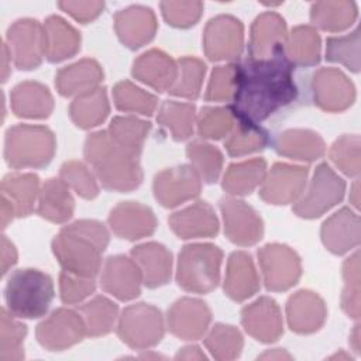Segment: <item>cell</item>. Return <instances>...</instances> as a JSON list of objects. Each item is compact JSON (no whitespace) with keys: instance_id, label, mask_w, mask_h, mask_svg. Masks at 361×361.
<instances>
[{"instance_id":"c3c4849f","label":"cell","mask_w":361,"mask_h":361,"mask_svg":"<svg viewBox=\"0 0 361 361\" xmlns=\"http://www.w3.org/2000/svg\"><path fill=\"white\" fill-rule=\"evenodd\" d=\"M326 59L337 62L357 73L360 71V30L343 37H330L326 41Z\"/></svg>"},{"instance_id":"9c48e42d","label":"cell","mask_w":361,"mask_h":361,"mask_svg":"<svg viewBox=\"0 0 361 361\" xmlns=\"http://www.w3.org/2000/svg\"><path fill=\"white\" fill-rule=\"evenodd\" d=\"M6 47L16 68L37 69L45 56L44 25L32 18L14 21L7 30Z\"/></svg>"},{"instance_id":"5bb4252c","label":"cell","mask_w":361,"mask_h":361,"mask_svg":"<svg viewBox=\"0 0 361 361\" xmlns=\"http://www.w3.org/2000/svg\"><path fill=\"white\" fill-rule=\"evenodd\" d=\"M152 189L161 206L176 207L199 196L202 179L190 165H178L158 172Z\"/></svg>"},{"instance_id":"ac0fdd59","label":"cell","mask_w":361,"mask_h":361,"mask_svg":"<svg viewBox=\"0 0 361 361\" xmlns=\"http://www.w3.org/2000/svg\"><path fill=\"white\" fill-rule=\"evenodd\" d=\"M141 283L142 275L133 258L111 255L106 259L100 275V285L104 292L127 302L141 293Z\"/></svg>"},{"instance_id":"7bdbcfd3","label":"cell","mask_w":361,"mask_h":361,"mask_svg":"<svg viewBox=\"0 0 361 361\" xmlns=\"http://www.w3.org/2000/svg\"><path fill=\"white\" fill-rule=\"evenodd\" d=\"M186 155L190 166L203 182L214 183L219 179L223 169V154L217 147L202 140H195L188 144Z\"/></svg>"},{"instance_id":"60d3db41","label":"cell","mask_w":361,"mask_h":361,"mask_svg":"<svg viewBox=\"0 0 361 361\" xmlns=\"http://www.w3.org/2000/svg\"><path fill=\"white\" fill-rule=\"evenodd\" d=\"M269 144V134L259 124L235 120L224 147L230 157H244L262 151Z\"/></svg>"},{"instance_id":"680465c9","label":"cell","mask_w":361,"mask_h":361,"mask_svg":"<svg viewBox=\"0 0 361 361\" xmlns=\"http://www.w3.org/2000/svg\"><path fill=\"white\" fill-rule=\"evenodd\" d=\"M17 262V250L14 244L6 237H1V275H6L8 269Z\"/></svg>"},{"instance_id":"f1b7e54d","label":"cell","mask_w":361,"mask_h":361,"mask_svg":"<svg viewBox=\"0 0 361 361\" xmlns=\"http://www.w3.org/2000/svg\"><path fill=\"white\" fill-rule=\"evenodd\" d=\"M103 80V69L97 61L85 58L59 69L55 75V86L61 96L78 97L92 92Z\"/></svg>"},{"instance_id":"816d5d0a","label":"cell","mask_w":361,"mask_h":361,"mask_svg":"<svg viewBox=\"0 0 361 361\" xmlns=\"http://www.w3.org/2000/svg\"><path fill=\"white\" fill-rule=\"evenodd\" d=\"M344 288L341 293V307L348 317H360V252L350 255L343 265Z\"/></svg>"},{"instance_id":"277c9868","label":"cell","mask_w":361,"mask_h":361,"mask_svg":"<svg viewBox=\"0 0 361 361\" xmlns=\"http://www.w3.org/2000/svg\"><path fill=\"white\" fill-rule=\"evenodd\" d=\"M55 296L52 278L34 268L14 271L4 289L7 310L14 317L37 319L44 316Z\"/></svg>"},{"instance_id":"7a4b0ae2","label":"cell","mask_w":361,"mask_h":361,"mask_svg":"<svg viewBox=\"0 0 361 361\" xmlns=\"http://www.w3.org/2000/svg\"><path fill=\"white\" fill-rule=\"evenodd\" d=\"M109 231L97 220H76L52 240V252L63 271L94 278L102 265V255L109 245Z\"/></svg>"},{"instance_id":"1f68e13d","label":"cell","mask_w":361,"mask_h":361,"mask_svg":"<svg viewBox=\"0 0 361 361\" xmlns=\"http://www.w3.org/2000/svg\"><path fill=\"white\" fill-rule=\"evenodd\" d=\"M44 25L45 56L56 63L75 56L80 49L79 31L59 16H49Z\"/></svg>"},{"instance_id":"f546056e","label":"cell","mask_w":361,"mask_h":361,"mask_svg":"<svg viewBox=\"0 0 361 361\" xmlns=\"http://www.w3.org/2000/svg\"><path fill=\"white\" fill-rule=\"evenodd\" d=\"M11 110L17 117L47 118L54 110V97L39 82L25 80L16 85L10 93Z\"/></svg>"},{"instance_id":"94428289","label":"cell","mask_w":361,"mask_h":361,"mask_svg":"<svg viewBox=\"0 0 361 361\" xmlns=\"http://www.w3.org/2000/svg\"><path fill=\"white\" fill-rule=\"evenodd\" d=\"M176 358L182 360H206V355L200 351L197 345H186L180 348L176 354Z\"/></svg>"},{"instance_id":"5b68a950","label":"cell","mask_w":361,"mask_h":361,"mask_svg":"<svg viewBox=\"0 0 361 361\" xmlns=\"http://www.w3.org/2000/svg\"><path fill=\"white\" fill-rule=\"evenodd\" d=\"M56 149L54 133L45 126L16 124L6 133L4 159L10 168H44Z\"/></svg>"},{"instance_id":"91938a15","label":"cell","mask_w":361,"mask_h":361,"mask_svg":"<svg viewBox=\"0 0 361 361\" xmlns=\"http://www.w3.org/2000/svg\"><path fill=\"white\" fill-rule=\"evenodd\" d=\"M16 216V209L13 206V203L1 195V227L6 228L8 226V223L14 219Z\"/></svg>"},{"instance_id":"f907efd6","label":"cell","mask_w":361,"mask_h":361,"mask_svg":"<svg viewBox=\"0 0 361 361\" xmlns=\"http://www.w3.org/2000/svg\"><path fill=\"white\" fill-rule=\"evenodd\" d=\"M331 162L347 176H358L361 171L360 137L357 134H344L330 147Z\"/></svg>"},{"instance_id":"7402d4cb","label":"cell","mask_w":361,"mask_h":361,"mask_svg":"<svg viewBox=\"0 0 361 361\" xmlns=\"http://www.w3.org/2000/svg\"><path fill=\"white\" fill-rule=\"evenodd\" d=\"M157 28V17L149 7L130 6L114 16L116 34L130 49H138L148 44L155 37Z\"/></svg>"},{"instance_id":"7dc6e473","label":"cell","mask_w":361,"mask_h":361,"mask_svg":"<svg viewBox=\"0 0 361 361\" xmlns=\"http://www.w3.org/2000/svg\"><path fill=\"white\" fill-rule=\"evenodd\" d=\"M27 336V326L17 322L7 310H1V336H0V360L20 361L24 358V338Z\"/></svg>"},{"instance_id":"484cf974","label":"cell","mask_w":361,"mask_h":361,"mask_svg":"<svg viewBox=\"0 0 361 361\" xmlns=\"http://www.w3.org/2000/svg\"><path fill=\"white\" fill-rule=\"evenodd\" d=\"M131 73L158 92H169L178 78V63L164 51L154 48L134 61Z\"/></svg>"},{"instance_id":"3957f363","label":"cell","mask_w":361,"mask_h":361,"mask_svg":"<svg viewBox=\"0 0 361 361\" xmlns=\"http://www.w3.org/2000/svg\"><path fill=\"white\" fill-rule=\"evenodd\" d=\"M83 154L104 189L130 192L141 185L142 169L138 158L121 149L113 141L109 131L89 134L85 141Z\"/></svg>"},{"instance_id":"4dcf8cb0","label":"cell","mask_w":361,"mask_h":361,"mask_svg":"<svg viewBox=\"0 0 361 361\" xmlns=\"http://www.w3.org/2000/svg\"><path fill=\"white\" fill-rule=\"evenodd\" d=\"M275 151L286 158L312 162L322 158L326 152L323 138L306 128H289L282 131L274 141Z\"/></svg>"},{"instance_id":"db71d44e","label":"cell","mask_w":361,"mask_h":361,"mask_svg":"<svg viewBox=\"0 0 361 361\" xmlns=\"http://www.w3.org/2000/svg\"><path fill=\"white\" fill-rule=\"evenodd\" d=\"M237 85V63L216 66L212 72L204 99L209 102H231Z\"/></svg>"},{"instance_id":"e7e4bbea","label":"cell","mask_w":361,"mask_h":361,"mask_svg":"<svg viewBox=\"0 0 361 361\" xmlns=\"http://www.w3.org/2000/svg\"><path fill=\"white\" fill-rule=\"evenodd\" d=\"M8 59H11V58H10V54H8V49H7L6 44H3V79H1L3 82L7 80L8 73H10V66H8V63H7Z\"/></svg>"},{"instance_id":"681fc988","label":"cell","mask_w":361,"mask_h":361,"mask_svg":"<svg viewBox=\"0 0 361 361\" xmlns=\"http://www.w3.org/2000/svg\"><path fill=\"white\" fill-rule=\"evenodd\" d=\"M235 123L231 110L227 107H202L196 116L197 133L202 138L220 140L230 134Z\"/></svg>"},{"instance_id":"6da1fadb","label":"cell","mask_w":361,"mask_h":361,"mask_svg":"<svg viewBox=\"0 0 361 361\" xmlns=\"http://www.w3.org/2000/svg\"><path fill=\"white\" fill-rule=\"evenodd\" d=\"M293 65L285 49L267 59L247 58L237 63V85L228 104L235 120L259 124L298 96Z\"/></svg>"},{"instance_id":"603a6c76","label":"cell","mask_w":361,"mask_h":361,"mask_svg":"<svg viewBox=\"0 0 361 361\" xmlns=\"http://www.w3.org/2000/svg\"><path fill=\"white\" fill-rule=\"evenodd\" d=\"M326 317V303L316 292L302 289L293 293L286 302L289 329L298 334H312L320 330Z\"/></svg>"},{"instance_id":"2e32d148","label":"cell","mask_w":361,"mask_h":361,"mask_svg":"<svg viewBox=\"0 0 361 361\" xmlns=\"http://www.w3.org/2000/svg\"><path fill=\"white\" fill-rule=\"evenodd\" d=\"M310 86L314 104L329 113L344 111L355 100L354 83L337 68H320Z\"/></svg>"},{"instance_id":"f6af8a7d","label":"cell","mask_w":361,"mask_h":361,"mask_svg":"<svg viewBox=\"0 0 361 361\" xmlns=\"http://www.w3.org/2000/svg\"><path fill=\"white\" fill-rule=\"evenodd\" d=\"M114 106L124 113H137L151 116L158 104V100L149 92L135 86L128 80H121L113 87Z\"/></svg>"},{"instance_id":"b9f144b4","label":"cell","mask_w":361,"mask_h":361,"mask_svg":"<svg viewBox=\"0 0 361 361\" xmlns=\"http://www.w3.org/2000/svg\"><path fill=\"white\" fill-rule=\"evenodd\" d=\"M85 322L86 336L99 337L110 333L118 317V307L106 296H94L79 307Z\"/></svg>"},{"instance_id":"f5cc1de1","label":"cell","mask_w":361,"mask_h":361,"mask_svg":"<svg viewBox=\"0 0 361 361\" xmlns=\"http://www.w3.org/2000/svg\"><path fill=\"white\" fill-rule=\"evenodd\" d=\"M61 179L83 199H94L99 195L96 175L80 161H68L61 166Z\"/></svg>"},{"instance_id":"30bf717a","label":"cell","mask_w":361,"mask_h":361,"mask_svg":"<svg viewBox=\"0 0 361 361\" xmlns=\"http://www.w3.org/2000/svg\"><path fill=\"white\" fill-rule=\"evenodd\" d=\"M258 262L264 275L265 288L271 292L290 289L302 275L299 255L285 244L272 243L259 248Z\"/></svg>"},{"instance_id":"d6a6232c","label":"cell","mask_w":361,"mask_h":361,"mask_svg":"<svg viewBox=\"0 0 361 361\" xmlns=\"http://www.w3.org/2000/svg\"><path fill=\"white\" fill-rule=\"evenodd\" d=\"M75 200L69 186L59 178L45 180L38 195L37 213L52 223H65L73 216Z\"/></svg>"},{"instance_id":"d4e9b609","label":"cell","mask_w":361,"mask_h":361,"mask_svg":"<svg viewBox=\"0 0 361 361\" xmlns=\"http://www.w3.org/2000/svg\"><path fill=\"white\" fill-rule=\"evenodd\" d=\"M320 237L324 247L336 255H343L351 251L360 244L361 238L358 214L350 207H341L324 220Z\"/></svg>"},{"instance_id":"4316f807","label":"cell","mask_w":361,"mask_h":361,"mask_svg":"<svg viewBox=\"0 0 361 361\" xmlns=\"http://www.w3.org/2000/svg\"><path fill=\"white\" fill-rule=\"evenodd\" d=\"M131 258L137 262L142 283L155 289L169 282L172 274V254L159 243H144L131 250Z\"/></svg>"},{"instance_id":"6f0895ef","label":"cell","mask_w":361,"mask_h":361,"mask_svg":"<svg viewBox=\"0 0 361 361\" xmlns=\"http://www.w3.org/2000/svg\"><path fill=\"white\" fill-rule=\"evenodd\" d=\"M58 7L72 16L76 21L82 24H87L97 18L103 8V1H59Z\"/></svg>"},{"instance_id":"52a82bcc","label":"cell","mask_w":361,"mask_h":361,"mask_svg":"<svg viewBox=\"0 0 361 361\" xmlns=\"http://www.w3.org/2000/svg\"><path fill=\"white\" fill-rule=\"evenodd\" d=\"M164 333L165 324L162 313L152 305H130L118 316L117 334L130 348H151L162 340Z\"/></svg>"},{"instance_id":"6125c7cd","label":"cell","mask_w":361,"mask_h":361,"mask_svg":"<svg viewBox=\"0 0 361 361\" xmlns=\"http://www.w3.org/2000/svg\"><path fill=\"white\" fill-rule=\"evenodd\" d=\"M258 358H261V360H290L292 355L288 354L285 350L274 348V350H269V351L264 353V354L259 355Z\"/></svg>"},{"instance_id":"8d00e7d4","label":"cell","mask_w":361,"mask_h":361,"mask_svg":"<svg viewBox=\"0 0 361 361\" xmlns=\"http://www.w3.org/2000/svg\"><path fill=\"white\" fill-rule=\"evenodd\" d=\"M322 39L312 25H298L286 37L285 54L295 66H313L320 61Z\"/></svg>"},{"instance_id":"74e56055","label":"cell","mask_w":361,"mask_h":361,"mask_svg":"<svg viewBox=\"0 0 361 361\" xmlns=\"http://www.w3.org/2000/svg\"><path fill=\"white\" fill-rule=\"evenodd\" d=\"M357 14V4L354 1H317L310 7L313 25L329 32L347 30L355 21Z\"/></svg>"},{"instance_id":"03108f58","label":"cell","mask_w":361,"mask_h":361,"mask_svg":"<svg viewBox=\"0 0 361 361\" xmlns=\"http://www.w3.org/2000/svg\"><path fill=\"white\" fill-rule=\"evenodd\" d=\"M358 190H360L358 180H355L353 188H351V192H350V202L353 203L354 207H358Z\"/></svg>"},{"instance_id":"d6986e66","label":"cell","mask_w":361,"mask_h":361,"mask_svg":"<svg viewBox=\"0 0 361 361\" xmlns=\"http://www.w3.org/2000/svg\"><path fill=\"white\" fill-rule=\"evenodd\" d=\"M244 330L261 343H274L283 333V320L278 303L269 296H261L241 310Z\"/></svg>"},{"instance_id":"e0dca14e","label":"cell","mask_w":361,"mask_h":361,"mask_svg":"<svg viewBox=\"0 0 361 361\" xmlns=\"http://www.w3.org/2000/svg\"><path fill=\"white\" fill-rule=\"evenodd\" d=\"M212 322L209 306L196 298H180L168 309L169 331L182 340H199Z\"/></svg>"},{"instance_id":"003e7915","label":"cell","mask_w":361,"mask_h":361,"mask_svg":"<svg viewBox=\"0 0 361 361\" xmlns=\"http://www.w3.org/2000/svg\"><path fill=\"white\" fill-rule=\"evenodd\" d=\"M331 358H345V360H348V358H350V355H344V354H336V355H333Z\"/></svg>"},{"instance_id":"44dd1931","label":"cell","mask_w":361,"mask_h":361,"mask_svg":"<svg viewBox=\"0 0 361 361\" xmlns=\"http://www.w3.org/2000/svg\"><path fill=\"white\" fill-rule=\"evenodd\" d=\"M286 37V23L278 13L265 11L259 14L251 25L248 56L254 59L274 56L278 51L285 49Z\"/></svg>"},{"instance_id":"8992f818","label":"cell","mask_w":361,"mask_h":361,"mask_svg":"<svg viewBox=\"0 0 361 361\" xmlns=\"http://www.w3.org/2000/svg\"><path fill=\"white\" fill-rule=\"evenodd\" d=\"M223 251L209 243L185 245L178 255L176 282L192 293H207L220 282Z\"/></svg>"},{"instance_id":"f35d334b","label":"cell","mask_w":361,"mask_h":361,"mask_svg":"<svg viewBox=\"0 0 361 361\" xmlns=\"http://www.w3.org/2000/svg\"><path fill=\"white\" fill-rule=\"evenodd\" d=\"M149 130L151 123L145 120L135 116H117L111 120L107 131L121 149L138 158Z\"/></svg>"},{"instance_id":"ee69618b","label":"cell","mask_w":361,"mask_h":361,"mask_svg":"<svg viewBox=\"0 0 361 361\" xmlns=\"http://www.w3.org/2000/svg\"><path fill=\"white\" fill-rule=\"evenodd\" d=\"M204 345L216 360L228 361L237 358L241 354L244 340L237 327L217 323L206 336Z\"/></svg>"},{"instance_id":"ffe728a7","label":"cell","mask_w":361,"mask_h":361,"mask_svg":"<svg viewBox=\"0 0 361 361\" xmlns=\"http://www.w3.org/2000/svg\"><path fill=\"white\" fill-rule=\"evenodd\" d=\"M109 226L118 238L135 241L154 234L158 221L148 206L138 202H120L109 214Z\"/></svg>"},{"instance_id":"11a10c76","label":"cell","mask_w":361,"mask_h":361,"mask_svg":"<svg viewBox=\"0 0 361 361\" xmlns=\"http://www.w3.org/2000/svg\"><path fill=\"white\" fill-rule=\"evenodd\" d=\"M161 11L165 21L176 28L195 25L203 13L202 1H162Z\"/></svg>"},{"instance_id":"9a60e30c","label":"cell","mask_w":361,"mask_h":361,"mask_svg":"<svg viewBox=\"0 0 361 361\" xmlns=\"http://www.w3.org/2000/svg\"><path fill=\"white\" fill-rule=\"evenodd\" d=\"M307 173L306 166L276 162L261 183L259 197L265 203L276 206L295 203L305 190Z\"/></svg>"},{"instance_id":"83f0119b","label":"cell","mask_w":361,"mask_h":361,"mask_svg":"<svg viewBox=\"0 0 361 361\" xmlns=\"http://www.w3.org/2000/svg\"><path fill=\"white\" fill-rule=\"evenodd\" d=\"M223 289L234 302H243L258 292L259 276L250 254L234 251L228 257Z\"/></svg>"},{"instance_id":"bcb514c9","label":"cell","mask_w":361,"mask_h":361,"mask_svg":"<svg viewBox=\"0 0 361 361\" xmlns=\"http://www.w3.org/2000/svg\"><path fill=\"white\" fill-rule=\"evenodd\" d=\"M178 78L169 93L178 97L195 100L199 97L202 83L206 73V65L203 61L195 56H183L176 61Z\"/></svg>"},{"instance_id":"836d02e7","label":"cell","mask_w":361,"mask_h":361,"mask_svg":"<svg viewBox=\"0 0 361 361\" xmlns=\"http://www.w3.org/2000/svg\"><path fill=\"white\" fill-rule=\"evenodd\" d=\"M265 175L267 162L262 158L234 162L227 168L221 186L231 196H245L261 186Z\"/></svg>"},{"instance_id":"ba28073f","label":"cell","mask_w":361,"mask_h":361,"mask_svg":"<svg viewBox=\"0 0 361 361\" xmlns=\"http://www.w3.org/2000/svg\"><path fill=\"white\" fill-rule=\"evenodd\" d=\"M345 193V182L326 162L316 166L306 190L293 204V212L302 219H316L340 203Z\"/></svg>"},{"instance_id":"7c38bea8","label":"cell","mask_w":361,"mask_h":361,"mask_svg":"<svg viewBox=\"0 0 361 361\" xmlns=\"http://www.w3.org/2000/svg\"><path fill=\"white\" fill-rule=\"evenodd\" d=\"M220 212L224 223L226 237L241 247L257 244L264 234V221L257 210L233 196L220 199Z\"/></svg>"},{"instance_id":"cb8c5ba5","label":"cell","mask_w":361,"mask_h":361,"mask_svg":"<svg viewBox=\"0 0 361 361\" xmlns=\"http://www.w3.org/2000/svg\"><path fill=\"white\" fill-rule=\"evenodd\" d=\"M168 223L171 230L182 240L209 238L219 233L217 216L213 207L203 200L172 213Z\"/></svg>"},{"instance_id":"4fadbf2b","label":"cell","mask_w":361,"mask_h":361,"mask_svg":"<svg viewBox=\"0 0 361 361\" xmlns=\"http://www.w3.org/2000/svg\"><path fill=\"white\" fill-rule=\"evenodd\" d=\"M35 334L44 348L62 351L82 341L86 327L79 310L59 307L37 326Z\"/></svg>"},{"instance_id":"d590c367","label":"cell","mask_w":361,"mask_h":361,"mask_svg":"<svg viewBox=\"0 0 361 361\" xmlns=\"http://www.w3.org/2000/svg\"><path fill=\"white\" fill-rule=\"evenodd\" d=\"M110 113L106 87H97L92 92L75 97L69 106L72 121L83 130L102 124Z\"/></svg>"},{"instance_id":"9f6ffc18","label":"cell","mask_w":361,"mask_h":361,"mask_svg":"<svg viewBox=\"0 0 361 361\" xmlns=\"http://www.w3.org/2000/svg\"><path fill=\"white\" fill-rule=\"evenodd\" d=\"M96 289L94 278L79 276L66 271L59 275V293L66 305H76L90 296Z\"/></svg>"},{"instance_id":"be15d7a7","label":"cell","mask_w":361,"mask_h":361,"mask_svg":"<svg viewBox=\"0 0 361 361\" xmlns=\"http://www.w3.org/2000/svg\"><path fill=\"white\" fill-rule=\"evenodd\" d=\"M350 344L355 353H360V326L355 324L354 330L350 334Z\"/></svg>"},{"instance_id":"ab89813d","label":"cell","mask_w":361,"mask_h":361,"mask_svg":"<svg viewBox=\"0 0 361 361\" xmlns=\"http://www.w3.org/2000/svg\"><path fill=\"white\" fill-rule=\"evenodd\" d=\"M157 121L171 133L175 141L188 140L193 134L196 107L192 103L165 100L159 107Z\"/></svg>"},{"instance_id":"8fae6325","label":"cell","mask_w":361,"mask_h":361,"mask_svg":"<svg viewBox=\"0 0 361 361\" xmlns=\"http://www.w3.org/2000/svg\"><path fill=\"white\" fill-rule=\"evenodd\" d=\"M244 47V25L228 14L210 18L203 31V49L210 61H234Z\"/></svg>"},{"instance_id":"e575fe53","label":"cell","mask_w":361,"mask_h":361,"mask_svg":"<svg viewBox=\"0 0 361 361\" xmlns=\"http://www.w3.org/2000/svg\"><path fill=\"white\" fill-rule=\"evenodd\" d=\"M39 190V178L34 173H8L1 180V195L13 203L17 217L32 213Z\"/></svg>"}]
</instances>
